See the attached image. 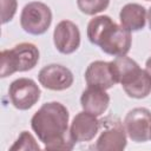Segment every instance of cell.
Instances as JSON below:
<instances>
[{"mask_svg": "<svg viewBox=\"0 0 151 151\" xmlns=\"http://www.w3.org/2000/svg\"><path fill=\"white\" fill-rule=\"evenodd\" d=\"M70 113L59 101L45 103L32 117L31 127L47 150H72L74 140L70 136Z\"/></svg>", "mask_w": 151, "mask_h": 151, "instance_id": "1", "label": "cell"}, {"mask_svg": "<svg viewBox=\"0 0 151 151\" xmlns=\"http://www.w3.org/2000/svg\"><path fill=\"white\" fill-rule=\"evenodd\" d=\"M87 38L91 44L113 57L126 55L131 48V32L116 24L109 15H98L87 25Z\"/></svg>", "mask_w": 151, "mask_h": 151, "instance_id": "2", "label": "cell"}, {"mask_svg": "<svg viewBox=\"0 0 151 151\" xmlns=\"http://www.w3.org/2000/svg\"><path fill=\"white\" fill-rule=\"evenodd\" d=\"M39 57V50L32 42H20L11 50H4L0 54V77L6 78L15 72H26L34 68Z\"/></svg>", "mask_w": 151, "mask_h": 151, "instance_id": "3", "label": "cell"}, {"mask_svg": "<svg viewBox=\"0 0 151 151\" xmlns=\"http://www.w3.org/2000/svg\"><path fill=\"white\" fill-rule=\"evenodd\" d=\"M52 22L51 8L40 1H32L24 6L20 14L21 28L32 35H41L47 32Z\"/></svg>", "mask_w": 151, "mask_h": 151, "instance_id": "4", "label": "cell"}, {"mask_svg": "<svg viewBox=\"0 0 151 151\" xmlns=\"http://www.w3.org/2000/svg\"><path fill=\"white\" fill-rule=\"evenodd\" d=\"M100 134L93 146L98 151H122L126 147V131L124 124L117 118L100 120Z\"/></svg>", "mask_w": 151, "mask_h": 151, "instance_id": "5", "label": "cell"}, {"mask_svg": "<svg viewBox=\"0 0 151 151\" xmlns=\"http://www.w3.org/2000/svg\"><path fill=\"white\" fill-rule=\"evenodd\" d=\"M41 91L31 78H19L11 83L8 96L12 105L21 111L29 110L40 99Z\"/></svg>", "mask_w": 151, "mask_h": 151, "instance_id": "6", "label": "cell"}, {"mask_svg": "<svg viewBox=\"0 0 151 151\" xmlns=\"http://www.w3.org/2000/svg\"><path fill=\"white\" fill-rule=\"evenodd\" d=\"M124 127L129 138L136 143H144L150 139L151 111L145 107L130 110L124 118Z\"/></svg>", "mask_w": 151, "mask_h": 151, "instance_id": "7", "label": "cell"}, {"mask_svg": "<svg viewBox=\"0 0 151 151\" xmlns=\"http://www.w3.org/2000/svg\"><path fill=\"white\" fill-rule=\"evenodd\" d=\"M38 80L40 85L47 90L64 91L72 86L73 74L66 66L59 64H50L39 71Z\"/></svg>", "mask_w": 151, "mask_h": 151, "instance_id": "8", "label": "cell"}, {"mask_svg": "<svg viewBox=\"0 0 151 151\" xmlns=\"http://www.w3.org/2000/svg\"><path fill=\"white\" fill-rule=\"evenodd\" d=\"M55 48L63 54H71L80 46V31L71 20H61L53 31Z\"/></svg>", "mask_w": 151, "mask_h": 151, "instance_id": "9", "label": "cell"}, {"mask_svg": "<svg viewBox=\"0 0 151 151\" xmlns=\"http://www.w3.org/2000/svg\"><path fill=\"white\" fill-rule=\"evenodd\" d=\"M100 129V120L97 116L81 111L76 114L70 126V136L76 143L92 140Z\"/></svg>", "mask_w": 151, "mask_h": 151, "instance_id": "10", "label": "cell"}, {"mask_svg": "<svg viewBox=\"0 0 151 151\" xmlns=\"http://www.w3.org/2000/svg\"><path fill=\"white\" fill-rule=\"evenodd\" d=\"M85 81L87 86L99 87L103 90H109L117 84L110 61L103 60L92 61L87 66L85 71Z\"/></svg>", "mask_w": 151, "mask_h": 151, "instance_id": "11", "label": "cell"}, {"mask_svg": "<svg viewBox=\"0 0 151 151\" xmlns=\"http://www.w3.org/2000/svg\"><path fill=\"white\" fill-rule=\"evenodd\" d=\"M125 93L134 99H142L151 93V77L146 70H142L139 66L134 68L119 83Z\"/></svg>", "mask_w": 151, "mask_h": 151, "instance_id": "12", "label": "cell"}, {"mask_svg": "<svg viewBox=\"0 0 151 151\" xmlns=\"http://www.w3.org/2000/svg\"><path fill=\"white\" fill-rule=\"evenodd\" d=\"M80 105L84 111L99 117L107 110L110 105V96L106 90L87 86V88L81 93Z\"/></svg>", "mask_w": 151, "mask_h": 151, "instance_id": "13", "label": "cell"}, {"mask_svg": "<svg viewBox=\"0 0 151 151\" xmlns=\"http://www.w3.org/2000/svg\"><path fill=\"white\" fill-rule=\"evenodd\" d=\"M147 12L144 6L130 2L123 6L119 12L120 25L130 32H137L145 27Z\"/></svg>", "mask_w": 151, "mask_h": 151, "instance_id": "14", "label": "cell"}, {"mask_svg": "<svg viewBox=\"0 0 151 151\" xmlns=\"http://www.w3.org/2000/svg\"><path fill=\"white\" fill-rule=\"evenodd\" d=\"M110 5V0H77L79 11L86 15H94L105 11Z\"/></svg>", "mask_w": 151, "mask_h": 151, "instance_id": "15", "label": "cell"}, {"mask_svg": "<svg viewBox=\"0 0 151 151\" xmlns=\"http://www.w3.org/2000/svg\"><path fill=\"white\" fill-rule=\"evenodd\" d=\"M9 150H40V146L28 131H22Z\"/></svg>", "mask_w": 151, "mask_h": 151, "instance_id": "16", "label": "cell"}, {"mask_svg": "<svg viewBox=\"0 0 151 151\" xmlns=\"http://www.w3.org/2000/svg\"><path fill=\"white\" fill-rule=\"evenodd\" d=\"M17 0H1V22L7 24L17 13Z\"/></svg>", "mask_w": 151, "mask_h": 151, "instance_id": "17", "label": "cell"}, {"mask_svg": "<svg viewBox=\"0 0 151 151\" xmlns=\"http://www.w3.org/2000/svg\"><path fill=\"white\" fill-rule=\"evenodd\" d=\"M145 70L149 73V76L151 77V57H149L147 60H146V63H145Z\"/></svg>", "mask_w": 151, "mask_h": 151, "instance_id": "18", "label": "cell"}, {"mask_svg": "<svg viewBox=\"0 0 151 151\" xmlns=\"http://www.w3.org/2000/svg\"><path fill=\"white\" fill-rule=\"evenodd\" d=\"M146 20H147V22H149V27H150V29H151V7H150V8H149V11H147Z\"/></svg>", "mask_w": 151, "mask_h": 151, "instance_id": "19", "label": "cell"}, {"mask_svg": "<svg viewBox=\"0 0 151 151\" xmlns=\"http://www.w3.org/2000/svg\"><path fill=\"white\" fill-rule=\"evenodd\" d=\"M150 139H151V131H150Z\"/></svg>", "mask_w": 151, "mask_h": 151, "instance_id": "20", "label": "cell"}, {"mask_svg": "<svg viewBox=\"0 0 151 151\" xmlns=\"http://www.w3.org/2000/svg\"><path fill=\"white\" fill-rule=\"evenodd\" d=\"M146 1H149V0H146Z\"/></svg>", "mask_w": 151, "mask_h": 151, "instance_id": "21", "label": "cell"}]
</instances>
